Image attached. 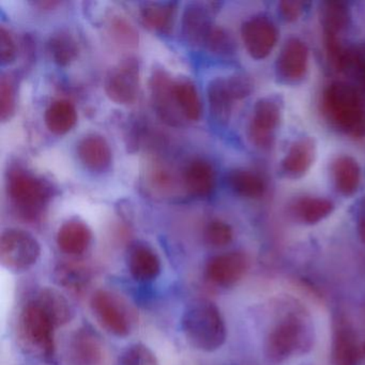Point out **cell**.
Wrapping results in <instances>:
<instances>
[{"label":"cell","mask_w":365,"mask_h":365,"mask_svg":"<svg viewBox=\"0 0 365 365\" xmlns=\"http://www.w3.org/2000/svg\"><path fill=\"white\" fill-rule=\"evenodd\" d=\"M320 103L331 125L354 138H364L365 102L358 87L334 81L322 91Z\"/></svg>","instance_id":"6da1fadb"},{"label":"cell","mask_w":365,"mask_h":365,"mask_svg":"<svg viewBox=\"0 0 365 365\" xmlns=\"http://www.w3.org/2000/svg\"><path fill=\"white\" fill-rule=\"evenodd\" d=\"M181 329L187 343L202 351L220 349L227 337L221 309L208 299H195L187 303L181 317Z\"/></svg>","instance_id":"7a4b0ae2"},{"label":"cell","mask_w":365,"mask_h":365,"mask_svg":"<svg viewBox=\"0 0 365 365\" xmlns=\"http://www.w3.org/2000/svg\"><path fill=\"white\" fill-rule=\"evenodd\" d=\"M7 191L14 208L27 220L40 217L53 196L48 181L20 168L10 170Z\"/></svg>","instance_id":"3957f363"},{"label":"cell","mask_w":365,"mask_h":365,"mask_svg":"<svg viewBox=\"0 0 365 365\" xmlns=\"http://www.w3.org/2000/svg\"><path fill=\"white\" fill-rule=\"evenodd\" d=\"M56 329L50 316L34 299L23 307L20 316L21 336L31 351L46 360H51L56 354Z\"/></svg>","instance_id":"277c9868"},{"label":"cell","mask_w":365,"mask_h":365,"mask_svg":"<svg viewBox=\"0 0 365 365\" xmlns=\"http://www.w3.org/2000/svg\"><path fill=\"white\" fill-rule=\"evenodd\" d=\"M41 245L26 230L9 228L0 237V262L14 272H23L41 257Z\"/></svg>","instance_id":"5b68a950"},{"label":"cell","mask_w":365,"mask_h":365,"mask_svg":"<svg viewBox=\"0 0 365 365\" xmlns=\"http://www.w3.org/2000/svg\"><path fill=\"white\" fill-rule=\"evenodd\" d=\"M91 309L99 324L110 334L125 337L133 330V312L118 294L99 289L91 296Z\"/></svg>","instance_id":"8992f818"},{"label":"cell","mask_w":365,"mask_h":365,"mask_svg":"<svg viewBox=\"0 0 365 365\" xmlns=\"http://www.w3.org/2000/svg\"><path fill=\"white\" fill-rule=\"evenodd\" d=\"M140 61L127 56L110 68L104 80L106 96L115 103L130 106L138 100L140 93Z\"/></svg>","instance_id":"52a82bcc"},{"label":"cell","mask_w":365,"mask_h":365,"mask_svg":"<svg viewBox=\"0 0 365 365\" xmlns=\"http://www.w3.org/2000/svg\"><path fill=\"white\" fill-rule=\"evenodd\" d=\"M282 119V108L272 97H264L254 104L247 127V135L254 146L267 150L272 147Z\"/></svg>","instance_id":"ba28073f"},{"label":"cell","mask_w":365,"mask_h":365,"mask_svg":"<svg viewBox=\"0 0 365 365\" xmlns=\"http://www.w3.org/2000/svg\"><path fill=\"white\" fill-rule=\"evenodd\" d=\"M241 38L251 58L264 61L270 56L277 46L279 31L271 19L258 14L243 23Z\"/></svg>","instance_id":"9c48e42d"},{"label":"cell","mask_w":365,"mask_h":365,"mask_svg":"<svg viewBox=\"0 0 365 365\" xmlns=\"http://www.w3.org/2000/svg\"><path fill=\"white\" fill-rule=\"evenodd\" d=\"M303 324L300 318L288 315L269 333L266 354L273 362H282L302 344Z\"/></svg>","instance_id":"30bf717a"},{"label":"cell","mask_w":365,"mask_h":365,"mask_svg":"<svg viewBox=\"0 0 365 365\" xmlns=\"http://www.w3.org/2000/svg\"><path fill=\"white\" fill-rule=\"evenodd\" d=\"M309 69V50L307 43L299 38H290L282 46L275 72L277 78L286 84L302 82Z\"/></svg>","instance_id":"8fae6325"},{"label":"cell","mask_w":365,"mask_h":365,"mask_svg":"<svg viewBox=\"0 0 365 365\" xmlns=\"http://www.w3.org/2000/svg\"><path fill=\"white\" fill-rule=\"evenodd\" d=\"M174 84L175 81L168 72L153 70L150 78L151 102L162 120L170 125H180L183 115L175 97Z\"/></svg>","instance_id":"7c38bea8"},{"label":"cell","mask_w":365,"mask_h":365,"mask_svg":"<svg viewBox=\"0 0 365 365\" xmlns=\"http://www.w3.org/2000/svg\"><path fill=\"white\" fill-rule=\"evenodd\" d=\"M249 269V259L242 252H227L208 260L205 274L211 283L230 287L240 281Z\"/></svg>","instance_id":"4fadbf2b"},{"label":"cell","mask_w":365,"mask_h":365,"mask_svg":"<svg viewBox=\"0 0 365 365\" xmlns=\"http://www.w3.org/2000/svg\"><path fill=\"white\" fill-rule=\"evenodd\" d=\"M212 25L211 9L204 3H190L185 6L181 20V35L189 46H205Z\"/></svg>","instance_id":"5bb4252c"},{"label":"cell","mask_w":365,"mask_h":365,"mask_svg":"<svg viewBox=\"0 0 365 365\" xmlns=\"http://www.w3.org/2000/svg\"><path fill=\"white\" fill-rule=\"evenodd\" d=\"M315 140L311 136H301L290 143L281 161L282 174L288 179L302 178L311 170L316 159Z\"/></svg>","instance_id":"9a60e30c"},{"label":"cell","mask_w":365,"mask_h":365,"mask_svg":"<svg viewBox=\"0 0 365 365\" xmlns=\"http://www.w3.org/2000/svg\"><path fill=\"white\" fill-rule=\"evenodd\" d=\"M330 179L335 191L343 197H351L362 179L360 164L350 155H339L331 162Z\"/></svg>","instance_id":"2e32d148"},{"label":"cell","mask_w":365,"mask_h":365,"mask_svg":"<svg viewBox=\"0 0 365 365\" xmlns=\"http://www.w3.org/2000/svg\"><path fill=\"white\" fill-rule=\"evenodd\" d=\"M127 264L132 277L142 283L155 281L162 270L161 259L157 252L145 243H135L130 247Z\"/></svg>","instance_id":"e0dca14e"},{"label":"cell","mask_w":365,"mask_h":365,"mask_svg":"<svg viewBox=\"0 0 365 365\" xmlns=\"http://www.w3.org/2000/svg\"><path fill=\"white\" fill-rule=\"evenodd\" d=\"M81 163L93 173H103L112 164L113 153L110 144L99 134H89L78 145Z\"/></svg>","instance_id":"ac0fdd59"},{"label":"cell","mask_w":365,"mask_h":365,"mask_svg":"<svg viewBox=\"0 0 365 365\" xmlns=\"http://www.w3.org/2000/svg\"><path fill=\"white\" fill-rule=\"evenodd\" d=\"M103 346L91 329L76 331L70 343V359L73 365H100L103 360Z\"/></svg>","instance_id":"d6986e66"},{"label":"cell","mask_w":365,"mask_h":365,"mask_svg":"<svg viewBox=\"0 0 365 365\" xmlns=\"http://www.w3.org/2000/svg\"><path fill=\"white\" fill-rule=\"evenodd\" d=\"M93 240V232L85 222L73 219L65 222L57 232L56 242L59 250L68 255H82Z\"/></svg>","instance_id":"ffe728a7"},{"label":"cell","mask_w":365,"mask_h":365,"mask_svg":"<svg viewBox=\"0 0 365 365\" xmlns=\"http://www.w3.org/2000/svg\"><path fill=\"white\" fill-rule=\"evenodd\" d=\"M207 93L211 116L217 123L226 125L232 118L235 106L239 102L228 85L227 78H215L211 80Z\"/></svg>","instance_id":"44dd1931"},{"label":"cell","mask_w":365,"mask_h":365,"mask_svg":"<svg viewBox=\"0 0 365 365\" xmlns=\"http://www.w3.org/2000/svg\"><path fill=\"white\" fill-rule=\"evenodd\" d=\"M183 181L192 195L207 197L215 187V168L206 160H193L185 168Z\"/></svg>","instance_id":"7402d4cb"},{"label":"cell","mask_w":365,"mask_h":365,"mask_svg":"<svg viewBox=\"0 0 365 365\" xmlns=\"http://www.w3.org/2000/svg\"><path fill=\"white\" fill-rule=\"evenodd\" d=\"M332 200L322 196L304 195L296 198L290 207L292 215L307 225L319 223L334 211Z\"/></svg>","instance_id":"603a6c76"},{"label":"cell","mask_w":365,"mask_h":365,"mask_svg":"<svg viewBox=\"0 0 365 365\" xmlns=\"http://www.w3.org/2000/svg\"><path fill=\"white\" fill-rule=\"evenodd\" d=\"M33 299L50 316L57 328L69 324L73 318V307L68 299L55 288H41Z\"/></svg>","instance_id":"cb8c5ba5"},{"label":"cell","mask_w":365,"mask_h":365,"mask_svg":"<svg viewBox=\"0 0 365 365\" xmlns=\"http://www.w3.org/2000/svg\"><path fill=\"white\" fill-rule=\"evenodd\" d=\"M176 11L175 3H146L140 8V21L149 31L168 35L174 26Z\"/></svg>","instance_id":"d4e9b609"},{"label":"cell","mask_w":365,"mask_h":365,"mask_svg":"<svg viewBox=\"0 0 365 365\" xmlns=\"http://www.w3.org/2000/svg\"><path fill=\"white\" fill-rule=\"evenodd\" d=\"M230 189L247 200H260L266 194L267 182L262 175L245 168L230 170L227 176Z\"/></svg>","instance_id":"484cf974"},{"label":"cell","mask_w":365,"mask_h":365,"mask_svg":"<svg viewBox=\"0 0 365 365\" xmlns=\"http://www.w3.org/2000/svg\"><path fill=\"white\" fill-rule=\"evenodd\" d=\"M349 9L343 3H328L322 9L324 41H341V37L350 25Z\"/></svg>","instance_id":"4316f807"},{"label":"cell","mask_w":365,"mask_h":365,"mask_svg":"<svg viewBox=\"0 0 365 365\" xmlns=\"http://www.w3.org/2000/svg\"><path fill=\"white\" fill-rule=\"evenodd\" d=\"M46 128L55 135H63L71 131L78 121L76 106L68 100H56L46 110Z\"/></svg>","instance_id":"83f0119b"},{"label":"cell","mask_w":365,"mask_h":365,"mask_svg":"<svg viewBox=\"0 0 365 365\" xmlns=\"http://www.w3.org/2000/svg\"><path fill=\"white\" fill-rule=\"evenodd\" d=\"M360 348L356 334L349 327H339L333 341V362L334 365H359Z\"/></svg>","instance_id":"f1b7e54d"},{"label":"cell","mask_w":365,"mask_h":365,"mask_svg":"<svg viewBox=\"0 0 365 365\" xmlns=\"http://www.w3.org/2000/svg\"><path fill=\"white\" fill-rule=\"evenodd\" d=\"M174 91L183 117L190 121H197L202 115V102L194 83L187 78H178L175 81Z\"/></svg>","instance_id":"f546056e"},{"label":"cell","mask_w":365,"mask_h":365,"mask_svg":"<svg viewBox=\"0 0 365 365\" xmlns=\"http://www.w3.org/2000/svg\"><path fill=\"white\" fill-rule=\"evenodd\" d=\"M48 50L53 61L61 67L70 65L78 55V42L69 31H58L50 38Z\"/></svg>","instance_id":"4dcf8cb0"},{"label":"cell","mask_w":365,"mask_h":365,"mask_svg":"<svg viewBox=\"0 0 365 365\" xmlns=\"http://www.w3.org/2000/svg\"><path fill=\"white\" fill-rule=\"evenodd\" d=\"M55 277L59 285L76 292L84 290L91 281L88 270L80 264H59L55 271Z\"/></svg>","instance_id":"1f68e13d"},{"label":"cell","mask_w":365,"mask_h":365,"mask_svg":"<svg viewBox=\"0 0 365 365\" xmlns=\"http://www.w3.org/2000/svg\"><path fill=\"white\" fill-rule=\"evenodd\" d=\"M337 70L351 74L356 84L365 89V43L347 48Z\"/></svg>","instance_id":"d6a6232c"},{"label":"cell","mask_w":365,"mask_h":365,"mask_svg":"<svg viewBox=\"0 0 365 365\" xmlns=\"http://www.w3.org/2000/svg\"><path fill=\"white\" fill-rule=\"evenodd\" d=\"M205 46L217 56L230 57L236 52V41L232 34L219 26L211 29Z\"/></svg>","instance_id":"836d02e7"},{"label":"cell","mask_w":365,"mask_h":365,"mask_svg":"<svg viewBox=\"0 0 365 365\" xmlns=\"http://www.w3.org/2000/svg\"><path fill=\"white\" fill-rule=\"evenodd\" d=\"M205 239L211 247H226L234 239V230L226 222L222 220H213L206 226Z\"/></svg>","instance_id":"e575fe53"},{"label":"cell","mask_w":365,"mask_h":365,"mask_svg":"<svg viewBox=\"0 0 365 365\" xmlns=\"http://www.w3.org/2000/svg\"><path fill=\"white\" fill-rule=\"evenodd\" d=\"M121 365H159L155 352L142 343L133 344L121 356Z\"/></svg>","instance_id":"d590c367"},{"label":"cell","mask_w":365,"mask_h":365,"mask_svg":"<svg viewBox=\"0 0 365 365\" xmlns=\"http://www.w3.org/2000/svg\"><path fill=\"white\" fill-rule=\"evenodd\" d=\"M16 112V86L9 76L0 80V118L3 123L10 120Z\"/></svg>","instance_id":"8d00e7d4"},{"label":"cell","mask_w":365,"mask_h":365,"mask_svg":"<svg viewBox=\"0 0 365 365\" xmlns=\"http://www.w3.org/2000/svg\"><path fill=\"white\" fill-rule=\"evenodd\" d=\"M110 34L117 43L127 48H135L138 44V35L134 27L123 18L113 19Z\"/></svg>","instance_id":"74e56055"},{"label":"cell","mask_w":365,"mask_h":365,"mask_svg":"<svg viewBox=\"0 0 365 365\" xmlns=\"http://www.w3.org/2000/svg\"><path fill=\"white\" fill-rule=\"evenodd\" d=\"M18 56V46L9 31L0 27V61L4 66L11 65Z\"/></svg>","instance_id":"f35d334b"},{"label":"cell","mask_w":365,"mask_h":365,"mask_svg":"<svg viewBox=\"0 0 365 365\" xmlns=\"http://www.w3.org/2000/svg\"><path fill=\"white\" fill-rule=\"evenodd\" d=\"M279 14L287 22H296L302 14V4L298 1L279 3Z\"/></svg>","instance_id":"ab89813d"},{"label":"cell","mask_w":365,"mask_h":365,"mask_svg":"<svg viewBox=\"0 0 365 365\" xmlns=\"http://www.w3.org/2000/svg\"><path fill=\"white\" fill-rule=\"evenodd\" d=\"M358 232L359 237L363 243H365V204L363 205L362 210L358 219Z\"/></svg>","instance_id":"60d3db41"},{"label":"cell","mask_w":365,"mask_h":365,"mask_svg":"<svg viewBox=\"0 0 365 365\" xmlns=\"http://www.w3.org/2000/svg\"><path fill=\"white\" fill-rule=\"evenodd\" d=\"M363 351L365 352V344H364V347H363Z\"/></svg>","instance_id":"b9f144b4"}]
</instances>
